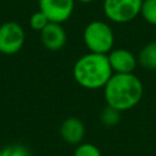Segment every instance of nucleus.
I'll use <instances>...</instances> for the list:
<instances>
[{
  "label": "nucleus",
  "mask_w": 156,
  "mask_h": 156,
  "mask_svg": "<svg viewBox=\"0 0 156 156\" xmlns=\"http://www.w3.org/2000/svg\"><path fill=\"white\" fill-rule=\"evenodd\" d=\"M83 41L89 52L107 55L115 44L112 28L104 21H91L83 30Z\"/></svg>",
  "instance_id": "3"
},
{
  "label": "nucleus",
  "mask_w": 156,
  "mask_h": 156,
  "mask_svg": "<svg viewBox=\"0 0 156 156\" xmlns=\"http://www.w3.org/2000/svg\"><path fill=\"white\" fill-rule=\"evenodd\" d=\"M140 15L147 23L156 26V0H143Z\"/></svg>",
  "instance_id": "12"
},
{
  "label": "nucleus",
  "mask_w": 156,
  "mask_h": 156,
  "mask_svg": "<svg viewBox=\"0 0 156 156\" xmlns=\"http://www.w3.org/2000/svg\"><path fill=\"white\" fill-rule=\"evenodd\" d=\"M60 135L62 140L69 145H78L85 135V126L78 117H67L60 126Z\"/></svg>",
  "instance_id": "9"
},
{
  "label": "nucleus",
  "mask_w": 156,
  "mask_h": 156,
  "mask_svg": "<svg viewBox=\"0 0 156 156\" xmlns=\"http://www.w3.org/2000/svg\"><path fill=\"white\" fill-rule=\"evenodd\" d=\"M73 156H102L100 149L91 143H80L77 145Z\"/></svg>",
  "instance_id": "13"
},
{
  "label": "nucleus",
  "mask_w": 156,
  "mask_h": 156,
  "mask_svg": "<svg viewBox=\"0 0 156 156\" xmlns=\"http://www.w3.org/2000/svg\"><path fill=\"white\" fill-rule=\"evenodd\" d=\"M107 58L113 73H133L136 67L138 58L127 49H112L107 54Z\"/></svg>",
  "instance_id": "8"
},
{
  "label": "nucleus",
  "mask_w": 156,
  "mask_h": 156,
  "mask_svg": "<svg viewBox=\"0 0 156 156\" xmlns=\"http://www.w3.org/2000/svg\"><path fill=\"white\" fill-rule=\"evenodd\" d=\"M77 1H79L82 4H89V2H93L94 0H77Z\"/></svg>",
  "instance_id": "16"
},
{
  "label": "nucleus",
  "mask_w": 156,
  "mask_h": 156,
  "mask_svg": "<svg viewBox=\"0 0 156 156\" xmlns=\"http://www.w3.org/2000/svg\"><path fill=\"white\" fill-rule=\"evenodd\" d=\"M1 156H29V150L22 144H10L1 149Z\"/></svg>",
  "instance_id": "14"
},
{
  "label": "nucleus",
  "mask_w": 156,
  "mask_h": 156,
  "mask_svg": "<svg viewBox=\"0 0 156 156\" xmlns=\"http://www.w3.org/2000/svg\"><path fill=\"white\" fill-rule=\"evenodd\" d=\"M121 119V111H118L117 108L106 105L101 113H100V121L105 127H113L116 126Z\"/></svg>",
  "instance_id": "11"
},
{
  "label": "nucleus",
  "mask_w": 156,
  "mask_h": 156,
  "mask_svg": "<svg viewBox=\"0 0 156 156\" xmlns=\"http://www.w3.org/2000/svg\"><path fill=\"white\" fill-rule=\"evenodd\" d=\"M72 73L76 83L89 90L104 88L113 74L107 55L95 52L80 56L74 62Z\"/></svg>",
  "instance_id": "2"
},
{
  "label": "nucleus",
  "mask_w": 156,
  "mask_h": 156,
  "mask_svg": "<svg viewBox=\"0 0 156 156\" xmlns=\"http://www.w3.org/2000/svg\"><path fill=\"white\" fill-rule=\"evenodd\" d=\"M102 89L106 105L121 112L136 106L144 93L143 83L134 73H113Z\"/></svg>",
  "instance_id": "1"
},
{
  "label": "nucleus",
  "mask_w": 156,
  "mask_h": 156,
  "mask_svg": "<svg viewBox=\"0 0 156 156\" xmlns=\"http://www.w3.org/2000/svg\"><path fill=\"white\" fill-rule=\"evenodd\" d=\"M49 22H50V21L48 20V17H46L40 10L35 11V12L32 13V16L29 17V26H30V28L34 29V30H38V32L43 30L44 27H45Z\"/></svg>",
  "instance_id": "15"
},
{
  "label": "nucleus",
  "mask_w": 156,
  "mask_h": 156,
  "mask_svg": "<svg viewBox=\"0 0 156 156\" xmlns=\"http://www.w3.org/2000/svg\"><path fill=\"white\" fill-rule=\"evenodd\" d=\"M0 156H1V149H0Z\"/></svg>",
  "instance_id": "17"
},
{
  "label": "nucleus",
  "mask_w": 156,
  "mask_h": 156,
  "mask_svg": "<svg viewBox=\"0 0 156 156\" xmlns=\"http://www.w3.org/2000/svg\"><path fill=\"white\" fill-rule=\"evenodd\" d=\"M143 0H104L102 11L115 23H127L140 15Z\"/></svg>",
  "instance_id": "4"
},
{
  "label": "nucleus",
  "mask_w": 156,
  "mask_h": 156,
  "mask_svg": "<svg viewBox=\"0 0 156 156\" xmlns=\"http://www.w3.org/2000/svg\"><path fill=\"white\" fill-rule=\"evenodd\" d=\"M40 40L48 50L58 51L65 46L67 41V34L61 23L49 22L44 29L40 30Z\"/></svg>",
  "instance_id": "7"
},
{
  "label": "nucleus",
  "mask_w": 156,
  "mask_h": 156,
  "mask_svg": "<svg viewBox=\"0 0 156 156\" xmlns=\"http://www.w3.org/2000/svg\"><path fill=\"white\" fill-rule=\"evenodd\" d=\"M24 41L26 33L20 23L9 21L0 24V54L15 55L23 48Z\"/></svg>",
  "instance_id": "5"
},
{
  "label": "nucleus",
  "mask_w": 156,
  "mask_h": 156,
  "mask_svg": "<svg viewBox=\"0 0 156 156\" xmlns=\"http://www.w3.org/2000/svg\"><path fill=\"white\" fill-rule=\"evenodd\" d=\"M138 63L146 68L155 71L156 69V41L147 43L141 48L138 54Z\"/></svg>",
  "instance_id": "10"
},
{
  "label": "nucleus",
  "mask_w": 156,
  "mask_h": 156,
  "mask_svg": "<svg viewBox=\"0 0 156 156\" xmlns=\"http://www.w3.org/2000/svg\"><path fill=\"white\" fill-rule=\"evenodd\" d=\"M76 0H38L39 10L50 22L63 23L73 13Z\"/></svg>",
  "instance_id": "6"
}]
</instances>
